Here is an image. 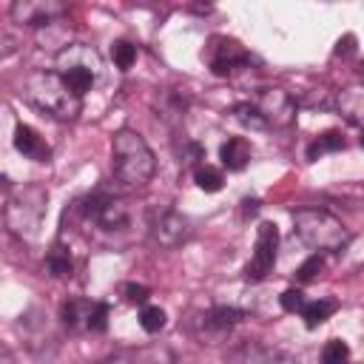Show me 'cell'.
I'll list each match as a JSON object with an SVG mask.
<instances>
[{"label":"cell","mask_w":364,"mask_h":364,"mask_svg":"<svg viewBox=\"0 0 364 364\" xmlns=\"http://www.w3.org/2000/svg\"><path fill=\"white\" fill-rule=\"evenodd\" d=\"M111 171L119 188L139 191L156 173V156L151 145L131 128H119L111 136Z\"/></svg>","instance_id":"obj_1"},{"label":"cell","mask_w":364,"mask_h":364,"mask_svg":"<svg viewBox=\"0 0 364 364\" xmlns=\"http://www.w3.org/2000/svg\"><path fill=\"white\" fill-rule=\"evenodd\" d=\"M26 100L37 111H43L60 122H74L82 111V97L54 68L51 71L40 68L26 77Z\"/></svg>","instance_id":"obj_2"},{"label":"cell","mask_w":364,"mask_h":364,"mask_svg":"<svg viewBox=\"0 0 364 364\" xmlns=\"http://www.w3.org/2000/svg\"><path fill=\"white\" fill-rule=\"evenodd\" d=\"M46 208H48V191L43 185L28 182L23 188H14L11 196L6 199V208H3L6 228L23 242H34L40 236Z\"/></svg>","instance_id":"obj_3"},{"label":"cell","mask_w":364,"mask_h":364,"mask_svg":"<svg viewBox=\"0 0 364 364\" xmlns=\"http://www.w3.org/2000/svg\"><path fill=\"white\" fill-rule=\"evenodd\" d=\"M293 233L299 236V242H304L316 253L341 250L350 242V230L344 228V222L324 208L293 210Z\"/></svg>","instance_id":"obj_4"},{"label":"cell","mask_w":364,"mask_h":364,"mask_svg":"<svg viewBox=\"0 0 364 364\" xmlns=\"http://www.w3.org/2000/svg\"><path fill=\"white\" fill-rule=\"evenodd\" d=\"M54 71L80 94L85 97L102 77V57L97 48L85 43H68L54 57Z\"/></svg>","instance_id":"obj_5"},{"label":"cell","mask_w":364,"mask_h":364,"mask_svg":"<svg viewBox=\"0 0 364 364\" xmlns=\"http://www.w3.org/2000/svg\"><path fill=\"white\" fill-rule=\"evenodd\" d=\"M202 57L216 77H233L236 71H250L253 65L250 51L228 34H210L202 48Z\"/></svg>","instance_id":"obj_6"},{"label":"cell","mask_w":364,"mask_h":364,"mask_svg":"<svg viewBox=\"0 0 364 364\" xmlns=\"http://www.w3.org/2000/svg\"><path fill=\"white\" fill-rule=\"evenodd\" d=\"M245 316H247V313H245L242 307L213 304V307H208V310H202V313H193L191 321H188V327H191V333H193L202 344H213V341H219L230 327H236Z\"/></svg>","instance_id":"obj_7"},{"label":"cell","mask_w":364,"mask_h":364,"mask_svg":"<svg viewBox=\"0 0 364 364\" xmlns=\"http://www.w3.org/2000/svg\"><path fill=\"white\" fill-rule=\"evenodd\" d=\"M276 250H279V228L273 222H262L256 230L253 256L245 264V282H250V284L264 282L276 264Z\"/></svg>","instance_id":"obj_8"},{"label":"cell","mask_w":364,"mask_h":364,"mask_svg":"<svg viewBox=\"0 0 364 364\" xmlns=\"http://www.w3.org/2000/svg\"><path fill=\"white\" fill-rule=\"evenodd\" d=\"M82 216L102 230H122L128 225V205L114 193H94L82 205Z\"/></svg>","instance_id":"obj_9"},{"label":"cell","mask_w":364,"mask_h":364,"mask_svg":"<svg viewBox=\"0 0 364 364\" xmlns=\"http://www.w3.org/2000/svg\"><path fill=\"white\" fill-rule=\"evenodd\" d=\"M68 11V6L63 0H14L9 14L14 23L26 26V28H43L51 26L54 20H60Z\"/></svg>","instance_id":"obj_10"},{"label":"cell","mask_w":364,"mask_h":364,"mask_svg":"<svg viewBox=\"0 0 364 364\" xmlns=\"http://www.w3.org/2000/svg\"><path fill=\"white\" fill-rule=\"evenodd\" d=\"M256 111L262 114V119L276 128H287L296 119V100L284 91V88H259L256 91Z\"/></svg>","instance_id":"obj_11"},{"label":"cell","mask_w":364,"mask_h":364,"mask_svg":"<svg viewBox=\"0 0 364 364\" xmlns=\"http://www.w3.org/2000/svg\"><path fill=\"white\" fill-rule=\"evenodd\" d=\"M151 236L159 247H179L191 239V222L176 210H162L151 225Z\"/></svg>","instance_id":"obj_12"},{"label":"cell","mask_w":364,"mask_h":364,"mask_svg":"<svg viewBox=\"0 0 364 364\" xmlns=\"http://www.w3.org/2000/svg\"><path fill=\"white\" fill-rule=\"evenodd\" d=\"M97 301L94 299H68L60 307V318L65 330L71 333H91V316H94Z\"/></svg>","instance_id":"obj_13"},{"label":"cell","mask_w":364,"mask_h":364,"mask_svg":"<svg viewBox=\"0 0 364 364\" xmlns=\"http://www.w3.org/2000/svg\"><path fill=\"white\" fill-rule=\"evenodd\" d=\"M14 148H17L23 156L34 159V162H48V159H51V145H48L31 125H23V122L14 128Z\"/></svg>","instance_id":"obj_14"},{"label":"cell","mask_w":364,"mask_h":364,"mask_svg":"<svg viewBox=\"0 0 364 364\" xmlns=\"http://www.w3.org/2000/svg\"><path fill=\"white\" fill-rule=\"evenodd\" d=\"M333 108H336L350 125L358 128V125H361V117H364V91H361V85H350V88L336 91Z\"/></svg>","instance_id":"obj_15"},{"label":"cell","mask_w":364,"mask_h":364,"mask_svg":"<svg viewBox=\"0 0 364 364\" xmlns=\"http://www.w3.org/2000/svg\"><path fill=\"white\" fill-rule=\"evenodd\" d=\"M250 156H253V148H250V142L245 136H228L222 142V148H219V159H222V165L228 171H245Z\"/></svg>","instance_id":"obj_16"},{"label":"cell","mask_w":364,"mask_h":364,"mask_svg":"<svg viewBox=\"0 0 364 364\" xmlns=\"http://www.w3.org/2000/svg\"><path fill=\"white\" fill-rule=\"evenodd\" d=\"M228 364H273V353L259 341H242L230 350Z\"/></svg>","instance_id":"obj_17"},{"label":"cell","mask_w":364,"mask_h":364,"mask_svg":"<svg viewBox=\"0 0 364 364\" xmlns=\"http://www.w3.org/2000/svg\"><path fill=\"white\" fill-rule=\"evenodd\" d=\"M46 270L54 279H68L74 273V259H71V247L63 242H54L48 256H46Z\"/></svg>","instance_id":"obj_18"},{"label":"cell","mask_w":364,"mask_h":364,"mask_svg":"<svg viewBox=\"0 0 364 364\" xmlns=\"http://www.w3.org/2000/svg\"><path fill=\"white\" fill-rule=\"evenodd\" d=\"M336 310H338V301H336V299H316V301H304V307H301L299 313H301V318H304V327H307V330H316V327L324 324Z\"/></svg>","instance_id":"obj_19"},{"label":"cell","mask_w":364,"mask_h":364,"mask_svg":"<svg viewBox=\"0 0 364 364\" xmlns=\"http://www.w3.org/2000/svg\"><path fill=\"white\" fill-rule=\"evenodd\" d=\"M344 136L338 134V131H324V134H318L310 145H307V159L310 162H316V159H321L324 154H336V151H344Z\"/></svg>","instance_id":"obj_20"},{"label":"cell","mask_w":364,"mask_h":364,"mask_svg":"<svg viewBox=\"0 0 364 364\" xmlns=\"http://www.w3.org/2000/svg\"><path fill=\"white\" fill-rule=\"evenodd\" d=\"M156 111H159V117L162 119H168V122H179L182 117H185V111H188V100L182 97V94H176V91H162L159 94V105H156Z\"/></svg>","instance_id":"obj_21"},{"label":"cell","mask_w":364,"mask_h":364,"mask_svg":"<svg viewBox=\"0 0 364 364\" xmlns=\"http://www.w3.org/2000/svg\"><path fill=\"white\" fill-rule=\"evenodd\" d=\"M193 182H196L199 191H205V193H216V191H222L225 176H222V171H216L213 165L199 162V165L193 168Z\"/></svg>","instance_id":"obj_22"},{"label":"cell","mask_w":364,"mask_h":364,"mask_svg":"<svg viewBox=\"0 0 364 364\" xmlns=\"http://www.w3.org/2000/svg\"><path fill=\"white\" fill-rule=\"evenodd\" d=\"M136 46L131 43V40H114L111 43V60H114V65L119 68V71H128L134 63H136Z\"/></svg>","instance_id":"obj_23"},{"label":"cell","mask_w":364,"mask_h":364,"mask_svg":"<svg viewBox=\"0 0 364 364\" xmlns=\"http://www.w3.org/2000/svg\"><path fill=\"white\" fill-rule=\"evenodd\" d=\"M230 111H233V117H236L245 128H250V131H264V128H267V122L262 119V114L256 111L253 102H236Z\"/></svg>","instance_id":"obj_24"},{"label":"cell","mask_w":364,"mask_h":364,"mask_svg":"<svg viewBox=\"0 0 364 364\" xmlns=\"http://www.w3.org/2000/svg\"><path fill=\"white\" fill-rule=\"evenodd\" d=\"M165 321H168V316H165V310L156 307V304H145V307L139 310V327H142L145 333H159V330L165 327Z\"/></svg>","instance_id":"obj_25"},{"label":"cell","mask_w":364,"mask_h":364,"mask_svg":"<svg viewBox=\"0 0 364 364\" xmlns=\"http://www.w3.org/2000/svg\"><path fill=\"white\" fill-rule=\"evenodd\" d=\"M350 361V347L341 338H330L321 347V364H347Z\"/></svg>","instance_id":"obj_26"},{"label":"cell","mask_w":364,"mask_h":364,"mask_svg":"<svg viewBox=\"0 0 364 364\" xmlns=\"http://www.w3.org/2000/svg\"><path fill=\"white\" fill-rule=\"evenodd\" d=\"M173 361H176L173 353L162 344H151V347L139 350L136 358H134V364H173Z\"/></svg>","instance_id":"obj_27"},{"label":"cell","mask_w":364,"mask_h":364,"mask_svg":"<svg viewBox=\"0 0 364 364\" xmlns=\"http://www.w3.org/2000/svg\"><path fill=\"white\" fill-rule=\"evenodd\" d=\"M321 270H324V253H313V256H307V259L296 267V279L304 284V282H313Z\"/></svg>","instance_id":"obj_28"},{"label":"cell","mask_w":364,"mask_h":364,"mask_svg":"<svg viewBox=\"0 0 364 364\" xmlns=\"http://www.w3.org/2000/svg\"><path fill=\"white\" fill-rule=\"evenodd\" d=\"M122 296H125L128 304H139V307H145V304H148V296H151V287L136 284V282H128V284H122Z\"/></svg>","instance_id":"obj_29"},{"label":"cell","mask_w":364,"mask_h":364,"mask_svg":"<svg viewBox=\"0 0 364 364\" xmlns=\"http://www.w3.org/2000/svg\"><path fill=\"white\" fill-rule=\"evenodd\" d=\"M279 301H282V310H284V313H299L307 299H304V293H301L299 287H287V290L279 296Z\"/></svg>","instance_id":"obj_30"},{"label":"cell","mask_w":364,"mask_h":364,"mask_svg":"<svg viewBox=\"0 0 364 364\" xmlns=\"http://www.w3.org/2000/svg\"><path fill=\"white\" fill-rule=\"evenodd\" d=\"M17 51V40L9 31H0V57H9Z\"/></svg>","instance_id":"obj_31"},{"label":"cell","mask_w":364,"mask_h":364,"mask_svg":"<svg viewBox=\"0 0 364 364\" xmlns=\"http://www.w3.org/2000/svg\"><path fill=\"white\" fill-rule=\"evenodd\" d=\"M273 364H301L296 355H287V353H273Z\"/></svg>","instance_id":"obj_32"},{"label":"cell","mask_w":364,"mask_h":364,"mask_svg":"<svg viewBox=\"0 0 364 364\" xmlns=\"http://www.w3.org/2000/svg\"><path fill=\"white\" fill-rule=\"evenodd\" d=\"M242 210H245V216H247V213L253 216V213L259 210V199H242Z\"/></svg>","instance_id":"obj_33"},{"label":"cell","mask_w":364,"mask_h":364,"mask_svg":"<svg viewBox=\"0 0 364 364\" xmlns=\"http://www.w3.org/2000/svg\"><path fill=\"white\" fill-rule=\"evenodd\" d=\"M97 364H134L128 355H108V358H102V361H97Z\"/></svg>","instance_id":"obj_34"},{"label":"cell","mask_w":364,"mask_h":364,"mask_svg":"<svg viewBox=\"0 0 364 364\" xmlns=\"http://www.w3.org/2000/svg\"><path fill=\"white\" fill-rule=\"evenodd\" d=\"M0 191H9V176H0Z\"/></svg>","instance_id":"obj_35"}]
</instances>
